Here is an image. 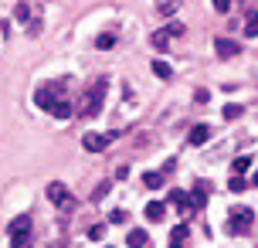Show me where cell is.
I'll list each match as a JSON object with an SVG mask.
<instances>
[{
  "mask_svg": "<svg viewBox=\"0 0 258 248\" xmlns=\"http://www.w3.org/2000/svg\"><path fill=\"white\" fill-rule=\"evenodd\" d=\"M105 89H109V82H95V85L85 92V102H82V116H99V112H102Z\"/></svg>",
  "mask_w": 258,
  "mask_h": 248,
  "instance_id": "6da1fadb",
  "label": "cell"
},
{
  "mask_svg": "<svg viewBox=\"0 0 258 248\" xmlns=\"http://www.w3.org/2000/svg\"><path fill=\"white\" fill-rule=\"evenodd\" d=\"M58 95H64V82H48V85H41V89L34 92V102H38L41 109H48V112H51L54 105L61 102Z\"/></svg>",
  "mask_w": 258,
  "mask_h": 248,
  "instance_id": "7a4b0ae2",
  "label": "cell"
},
{
  "mask_svg": "<svg viewBox=\"0 0 258 248\" xmlns=\"http://www.w3.org/2000/svg\"><path fill=\"white\" fill-rule=\"evenodd\" d=\"M228 228H231V235H248L251 228H255V211L251 208H234L231 214H228Z\"/></svg>",
  "mask_w": 258,
  "mask_h": 248,
  "instance_id": "3957f363",
  "label": "cell"
},
{
  "mask_svg": "<svg viewBox=\"0 0 258 248\" xmlns=\"http://www.w3.org/2000/svg\"><path fill=\"white\" fill-rule=\"evenodd\" d=\"M7 235H11V248H27V238H31V218H14L11 228H7Z\"/></svg>",
  "mask_w": 258,
  "mask_h": 248,
  "instance_id": "277c9868",
  "label": "cell"
},
{
  "mask_svg": "<svg viewBox=\"0 0 258 248\" xmlns=\"http://www.w3.org/2000/svg\"><path fill=\"white\" fill-rule=\"evenodd\" d=\"M116 136H119V133H85V136H82V146H85L89 153H102Z\"/></svg>",
  "mask_w": 258,
  "mask_h": 248,
  "instance_id": "5b68a950",
  "label": "cell"
},
{
  "mask_svg": "<svg viewBox=\"0 0 258 248\" xmlns=\"http://www.w3.org/2000/svg\"><path fill=\"white\" fill-rule=\"evenodd\" d=\"M48 201H51V204H58V208H75L72 191H68L61 180H51V183H48Z\"/></svg>",
  "mask_w": 258,
  "mask_h": 248,
  "instance_id": "8992f818",
  "label": "cell"
},
{
  "mask_svg": "<svg viewBox=\"0 0 258 248\" xmlns=\"http://www.w3.org/2000/svg\"><path fill=\"white\" fill-rule=\"evenodd\" d=\"M167 201L180 208V214H183V218H190V214H194V208H197V204H194V197H187V191H177V187H173V191L167 194Z\"/></svg>",
  "mask_w": 258,
  "mask_h": 248,
  "instance_id": "52a82bcc",
  "label": "cell"
},
{
  "mask_svg": "<svg viewBox=\"0 0 258 248\" xmlns=\"http://www.w3.org/2000/svg\"><path fill=\"white\" fill-rule=\"evenodd\" d=\"M214 51H218V58H234L241 51V44L234 38H214Z\"/></svg>",
  "mask_w": 258,
  "mask_h": 248,
  "instance_id": "ba28073f",
  "label": "cell"
},
{
  "mask_svg": "<svg viewBox=\"0 0 258 248\" xmlns=\"http://www.w3.org/2000/svg\"><path fill=\"white\" fill-rule=\"evenodd\" d=\"M207 140H211V126H204V122H201V126H194L190 136H187V143H190V146H204Z\"/></svg>",
  "mask_w": 258,
  "mask_h": 248,
  "instance_id": "9c48e42d",
  "label": "cell"
},
{
  "mask_svg": "<svg viewBox=\"0 0 258 248\" xmlns=\"http://www.w3.org/2000/svg\"><path fill=\"white\" fill-rule=\"evenodd\" d=\"M167 180V173L163 170H150V173H143V187H150V191H160Z\"/></svg>",
  "mask_w": 258,
  "mask_h": 248,
  "instance_id": "30bf717a",
  "label": "cell"
},
{
  "mask_svg": "<svg viewBox=\"0 0 258 248\" xmlns=\"http://www.w3.org/2000/svg\"><path fill=\"white\" fill-rule=\"evenodd\" d=\"M150 41H153L156 51H163L170 41H173V34H170V27H160V31H153V38H150Z\"/></svg>",
  "mask_w": 258,
  "mask_h": 248,
  "instance_id": "8fae6325",
  "label": "cell"
},
{
  "mask_svg": "<svg viewBox=\"0 0 258 248\" xmlns=\"http://www.w3.org/2000/svg\"><path fill=\"white\" fill-rule=\"evenodd\" d=\"M207 191H211V183H207V180L194 183V204H197V208H204V204H207Z\"/></svg>",
  "mask_w": 258,
  "mask_h": 248,
  "instance_id": "7c38bea8",
  "label": "cell"
},
{
  "mask_svg": "<svg viewBox=\"0 0 258 248\" xmlns=\"http://www.w3.org/2000/svg\"><path fill=\"white\" fill-rule=\"evenodd\" d=\"M146 241H150V238H146V231H143V228H133V231L126 235V245L129 248H143Z\"/></svg>",
  "mask_w": 258,
  "mask_h": 248,
  "instance_id": "4fadbf2b",
  "label": "cell"
},
{
  "mask_svg": "<svg viewBox=\"0 0 258 248\" xmlns=\"http://www.w3.org/2000/svg\"><path fill=\"white\" fill-rule=\"evenodd\" d=\"M163 214H167V204H160V201H150L146 204V218L150 221H163Z\"/></svg>",
  "mask_w": 258,
  "mask_h": 248,
  "instance_id": "5bb4252c",
  "label": "cell"
},
{
  "mask_svg": "<svg viewBox=\"0 0 258 248\" xmlns=\"http://www.w3.org/2000/svg\"><path fill=\"white\" fill-rule=\"evenodd\" d=\"M150 68H153V75H156V79H173V68H170L167 61H160V58H156V61H153Z\"/></svg>",
  "mask_w": 258,
  "mask_h": 248,
  "instance_id": "9a60e30c",
  "label": "cell"
},
{
  "mask_svg": "<svg viewBox=\"0 0 258 248\" xmlns=\"http://www.w3.org/2000/svg\"><path fill=\"white\" fill-rule=\"evenodd\" d=\"M112 44H116V34H112V31H105V34L95 38V48H99V51H109Z\"/></svg>",
  "mask_w": 258,
  "mask_h": 248,
  "instance_id": "2e32d148",
  "label": "cell"
},
{
  "mask_svg": "<svg viewBox=\"0 0 258 248\" xmlns=\"http://www.w3.org/2000/svg\"><path fill=\"white\" fill-rule=\"evenodd\" d=\"M221 116H224V119H228V122H234V119H241V116H245V109H241V105H224V109H221Z\"/></svg>",
  "mask_w": 258,
  "mask_h": 248,
  "instance_id": "e0dca14e",
  "label": "cell"
},
{
  "mask_svg": "<svg viewBox=\"0 0 258 248\" xmlns=\"http://www.w3.org/2000/svg\"><path fill=\"white\" fill-rule=\"evenodd\" d=\"M72 112H75V109L68 105V99H61V102H58V105H54V109H51V116H54V119H68V116H72Z\"/></svg>",
  "mask_w": 258,
  "mask_h": 248,
  "instance_id": "ac0fdd59",
  "label": "cell"
},
{
  "mask_svg": "<svg viewBox=\"0 0 258 248\" xmlns=\"http://www.w3.org/2000/svg\"><path fill=\"white\" fill-rule=\"evenodd\" d=\"M245 34L248 38H258V14L255 11L248 14V21H245Z\"/></svg>",
  "mask_w": 258,
  "mask_h": 248,
  "instance_id": "d6986e66",
  "label": "cell"
},
{
  "mask_svg": "<svg viewBox=\"0 0 258 248\" xmlns=\"http://www.w3.org/2000/svg\"><path fill=\"white\" fill-rule=\"evenodd\" d=\"M231 170L238 173V177H241V173H248V170H251V157H238V160L231 163Z\"/></svg>",
  "mask_w": 258,
  "mask_h": 248,
  "instance_id": "ffe728a7",
  "label": "cell"
},
{
  "mask_svg": "<svg viewBox=\"0 0 258 248\" xmlns=\"http://www.w3.org/2000/svg\"><path fill=\"white\" fill-rule=\"evenodd\" d=\"M14 17H17V21H24V24H31V21H34V17H31V7H27V4H17V7H14Z\"/></svg>",
  "mask_w": 258,
  "mask_h": 248,
  "instance_id": "44dd1931",
  "label": "cell"
},
{
  "mask_svg": "<svg viewBox=\"0 0 258 248\" xmlns=\"http://www.w3.org/2000/svg\"><path fill=\"white\" fill-rule=\"evenodd\" d=\"M177 7H180L177 0H160V4H156V11L163 14V17H167V14H173V11H177Z\"/></svg>",
  "mask_w": 258,
  "mask_h": 248,
  "instance_id": "7402d4cb",
  "label": "cell"
},
{
  "mask_svg": "<svg viewBox=\"0 0 258 248\" xmlns=\"http://www.w3.org/2000/svg\"><path fill=\"white\" fill-rule=\"evenodd\" d=\"M109 187H112V183H109V180H102L99 187H95V191H92V201H102V197L109 194Z\"/></svg>",
  "mask_w": 258,
  "mask_h": 248,
  "instance_id": "603a6c76",
  "label": "cell"
},
{
  "mask_svg": "<svg viewBox=\"0 0 258 248\" xmlns=\"http://www.w3.org/2000/svg\"><path fill=\"white\" fill-rule=\"evenodd\" d=\"M183 238H187V224H177L173 235H170V241H180V245H183Z\"/></svg>",
  "mask_w": 258,
  "mask_h": 248,
  "instance_id": "cb8c5ba5",
  "label": "cell"
},
{
  "mask_svg": "<svg viewBox=\"0 0 258 248\" xmlns=\"http://www.w3.org/2000/svg\"><path fill=\"white\" fill-rule=\"evenodd\" d=\"M102 235H105V224H92V228H89V238H92V241H99Z\"/></svg>",
  "mask_w": 258,
  "mask_h": 248,
  "instance_id": "d4e9b609",
  "label": "cell"
},
{
  "mask_svg": "<svg viewBox=\"0 0 258 248\" xmlns=\"http://www.w3.org/2000/svg\"><path fill=\"white\" fill-rule=\"evenodd\" d=\"M228 187H231V191H245V177H238V173H234L231 180H228Z\"/></svg>",
  "mask_w": 258,
  "mask_h": 248,
  "instance_id": "484cf974",
  "label": "cell"
},
{
  "mask_svg": "<svg viewBox=\"0 0 258 248\" xmlns=\"http://www.w3.org/2000/svg\"><path fill=\"white\" fill-rule=\"evenodd\" d=\"M214 11H218V14H228V11H231V0H214Z\"/></svg>",
  "mask_w": 258,
  "mask_h": 248,
  "instance_id": "4316f807",
  "label": "cell"
},
{
  "mask_svg": "<svg viewBox=\"0 0 258 248\" xmlns=\"http://www.w3.org/2000/svg\"><path fill=\"white\" fill-rule=\"evenodd\" d=\"M109 221L122 224V221H126V211H122V208H116V211H112V214H109Z\"/></svg>",
  "mask_w": 258,
  "mask_h": 248,
  "instance_id": "83f0119b",
  "label": "cell"
},
{
  "mask_svg": "<svg viewBox=\"0 0 258 248\" xmlns=\"http://www.w3.org/2000/svg\"><path fill=\"white\" fill-rule=\"evenodd\" d=\"M167 27H170V34H173V38H180L183 31H187V27H183V24H177V21H173V24H167Z\"/></svg>",
  "mask_w": 258,
  "mask_h": 248,
  "instance_id": "f1b7e54d",
  "label": "cell"
},
{
  "mask_svg": "<svg viewBox=\"0 0 258 248\" xmlns=\"http://www.w3.org/2000/svg\"><path fill=\"white\" fill-rule=\"evenodd\" d=\"M38 31H41V21H38V17H34V21L27 24V34H38Z\"/></svg>",
  "mask_w": 258,
  "mask_h": 248,
  "instance_id": "f546056e",
  "label": "cell"
},
{
  "mask_svg": "<svg viewBox=\"0 0 258 248\" xmlns=\"http://www.w3.org/2000/svg\"><path fill=\"white\" fill-rule=\"evenodd\" d=\"M129 177V167H116V180H126Z\"/></svg>",
  "mask_w": 258,
  "mask_h": 248,
  "instance_id": "4dcf8cb0",
  "label": "cell"
},
{
  "mask_svg": "<svg viewBox=\"0 0 258 248\" xmlns=\"http://www.w3.org/2000/svg\"><path fill=\"white\" fill-rule=\"evenodd\" d=\"M170 248H183V245H180V241H170Z\"/></svg>",
  "mask_w": 258,
  "mask_h": 248,
  "instance_id": "1f68e13d",
  "label": "cell"
},
{
  "mask_svg": "<svg viewBox=\"0 0 258 248\" xmlns=\"http://www.w3.org/2000/svg\"><path fill=\"white\" fill-rule=\"evenodd\" d=\"M251 183H255V187H258V173H255V177H251Z\"/></svg>",
  "mask_w": 258,
  "mask_h": 248,
  "instance_id": "d6a6232c",
  "label": "cell"
}]
</instances>
